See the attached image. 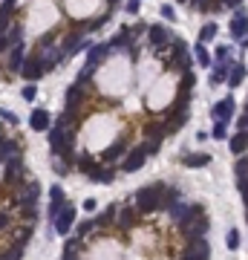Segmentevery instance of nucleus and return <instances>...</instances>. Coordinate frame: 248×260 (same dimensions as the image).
Wrapping results in <instances>:
<instances>
[{
    "label": "nucleus",
    "mask_w": 248,
    "mask_h": 260,
    "mask_svg": "<svg viewBox=\"0 0 248 260\" xmlns=\"http://www.w3.org/2000/svg\"><path fill=\"white\" fill-rule=\"evenodd\" d=\"M239 44H242V47H248V32L242 35V41H239Z\"/></svg>",
    "instance_id": "obj_59"
},
{
    "label": "nucleus",
    "mask_w": 248,
    "mask_h": 260,
    "mask_svg": "<svg viewBox=\"0 0 248 260\" xmlns=\"http://www.w3.org/2000/svg\"><path fill=\"white\" fill-rule=\"evenodd\" d=\"M136 214L139 211H133V208H121V211H118V225H121V228L136 225Z\"/></svg>",
    "instance_id": "obj_28"
},
{
    "label": "nucleus",
    "mask_w": 248,
    "mask_h": 260,
    "mask_svg": "<svg viewBox=\"0 0 248 260\" xmlns=\"http://www.w3.org/2000/svg\"><path fill=\"white\" fill-rule=\"evenodd\" d=\"M78 168H81L84 174H90V171H93V159H90V156H78Z\"/></svg>",
    "instance_id": "obj_44"
},
{
    "label": "nucleus",
    "mask_w": 248,
    "mask_h": 260,
    "mask_svg": "<svg viewBox=\"0 0 248 260\" xmlns=\"http://www.w3.org/2000/svg\"><path fill=\"white\" fill-rule=\"evenodd\" d=\"M38 197H41V182H38V179H32V182H26L24 188L18 191L15 202H18V205H35Z\"/></svg>",
    "instance_id": "obj_5"
},
{
    "label": "nucleus",
    "mask_w": 248,
    "mask_h": 260,
    "mask_svg": "<svg viewBox=\"0 0 248 260\" xmlns=\"http://www.w3.org/2000/svg\"><path fill=\"white\" fill-rule=\"evenodd\" d=\"M61 208H64V202H61V205H58V202H52V205H49V220H52V223H55V217L61 214Z\"/></svg>",
    "instance_id": "obj_48"
},
{
    "label": "nucleus",
    "mask_w": 248,
    "mask_h": 260,
    "mask_svg": "<svg viewBox=\"0 0 248 260\" xmlns=\"http://www.w3.org/2000/svg\"><path fill=\"white\" fill-rule=\"evenodd\" d=\"M225 243H228V248H231V251H236V248H239V231H236V228H231V231H228V237H225Z\"/></svg>",
    "instance_id": "obj_36"
},
{
    "label": "nucleus",
    "mask_w": 248,
    "mask_h": 260,
    "mask_svg": "<svg viewBox=\"0 0 248 260\" xmlns=\"http://www.w3.org/2000/svg\"><path fill=\"white\" fill-rule=\"evenodd\" d=\"M12 15H15V0H3V3H0V35H6Z\"/></svg>",
    "instance_id": "obj_17"
},
{
    "label": "nucleus",
    "mask_w": 248,
    "mask_h": 260,
    "mask_svg": "<svg viewBox=\"0 0 248 260\" xmlns=\"http://www.w3.org/2000/svg\"><path fill=\"white\" fill-rule=\"evenodd\" d=\"M64 260H67V257H64Z\"/></svg>",
    "instance_id": "obj_64"
},
{
    "label": "nucleus",
    "mask_w": 248,
    "mask_h": 260,
    "mask_svg": "<svg viewBox=\"0 0 248 260\" xmlns=\"http://www.w3.org/2000/svg\"><path fill=\"white\" fill-rule=\"evenodd\" d=\"M29 127H32V130H38V133L49 130V113L44 110V107L32 110V116H29Z\"/></svg>",
    "instance_id": "obj_13"
},
{
    "label": "nucleus",
    "mask_w": 248,
    "mask_h": 260,
    "mask_svg": "<svg viewBox=\"0 0 248 260\" xmlns=\"http://www.w3.org/2000/svg\"><path fill=\"white\" fill-rule=\"evenodd\" d=\"M245 110H248V101H245Z\"/></svg>",
    "instance_id": "obj_62"
},
{
    "label": "nucleus",
    "mask_w": 248,
    "mask_h": 260,
    "mask_svg": "<svg viewBox=\"0 0 248 260\" xmlns=\"http://www.w3.org/2000/svg\"><path fill=\"white\" fill-rule=\"evenodd\" d=\"M219 6H242V0H216Z\"/></svg>",
    "instance_id": "obj_56"
},
{
    "label": "nucleus",
    "mask_w": 248,
    "mask_h": 260,
    "mask_svg": "<svg viewBox=\"0 0 248 260\" xmlns=\"http://www.w3.org/2000/svg\"><path fill=\"white\" fill-rule=\"evenodd\" d=\"M147 38H150V44H153L156 49H165L167 44H170V32H167L165 26L153 24L150 29H147Z\"/></svg>",
    "instance_id": "obj_10"
},
{
    "label": "nucleus",
    "mask_w": 248,
    "mask_h": 260,
    "mask_svg": "<svg viewBox=\"0 0 248 260\" xmlns=\"http://www.w3.org/2000/svg\"><path fill=\"white\" fill-rule=\"evenodd\" d=\"M49 197H52V202H64V188H61V185H52V188H49Z\"/></svg>",
    "instance_id": "obj_42"
},
{
    "label": "nucleus",
    "mask_w": 248,
    "mask_h": 260,
    "mask_svg": "<svg viewBox=\"0 0 248 260\" xmlns=\"http://www.w3.org/2000/svg\"><path fill=\"white\" fill-rule=\"evenodd\" d=\"M21 208H24V211H21V217L35 223V217H38V208H35V205H21Z\"/></svg>",
    "instance_id": "obj_41"
},
{
    "label": "nucleus",
    "mask_w": 248,
    "mask_h": 260,
    "mask_svg": "<svg viewBox=\"0 0 248 260\" xmlns=\"http://www.w3.org/2000/svg\"><path fill=\"white\" fill-rule=\"evenodd\" d=\"M193 52H196V64H199V67H211V52H208V49H205V44H196V49H193Z\"/></svg>",
    "instance_id": "obj_29"
},
{
    "label": "nucleus",
    "mask_w": 248,
    "mask_h": 260,
    "mask_svg": "<svg viewBox=\"0 0 248 260\" xmlns=\"http://www.w3.org/2000/svg\"><path fill=\"white\" fill-rule=\"evenodd\" d=\"M228 55H231L228 47H216V61H228Z\"/></svg>",
    "instance_id": "obj_50"
},
{
    "label": "nucleus",
    "mask_w": 248,
    "mask_h": 260,
    "mask_svg": "<svg viewBox=\"0 0 248 260\" xmlns=\"http://www.w3.org/2000/svg\"><path fill=\"white\" fill-rule=\"evenodd\" d=\"M0 121H9V124H18V116H15L12 110H6V107H0Z\"/></svg>",
    "instance_id": "obj_43"
},
{
    "label": "nucleus",
    "mask_w": 248,
    "mask_h": 260,
    "mask_svg": "<svg viewBox=\"0 0 248 260\" xmlns=\"http://www.w3.org/2000/svg\"><path fill=\"white\" fill-rule=\"evenodd\" d=\"M239 130H248V110H245V116L239 118Z\"/></svg>",
    "instance_id": "obj_57"
},
{
    "label": "nucleus",
    "mask_w": 248,
    "mask_h": 260,
    "mask_svg": "<svg viewBox=\"0 0 248 260\" xmlns=\"http://www.w3.org/2000/svg\"><path fill=\"white\" fill-rule=\"evenodd\" d=\"M245 32H248V15L239 9V12L231 18V35H234V41H242Z\"/></svg>",
    "instance_id": "obj_12"
},
{
    "label": "nucleus",
    "mask_w": 248,
    "mask_h": 260,
    "mask_svg": "<svg viewBox=\"0 0 248 260\" xmlns=\"http://www.w3.org/2000/svg\"><path fill=\"white\" fill-rule=\"evenodd\" d=\"M231 151H234L236 156H239V154H245V151H248V130H239L234 139H231Z\"/></svg>",
    "instance_id": "obj_24"
},
{
    "label": "nucleus",
    "mask_w": 248,
    "mask_h": 260,
    "mask_svg": "<svg viewBox=\"0 0 248 260\" xmlns=\"http://www.w3.org/2000/svg\"><path fill=\"white\" fill-rule=\"evenodd\" d=\"M182 165L205 168V165H211V156H208V154H185V156H182Z\"/></svg>",
    "instance_id": "obj_19"
},
{
    "label": "nucleus",
    "mask_w": 248,
    "mask_h": 260,
    "mask_svg": "<svg viewBox=\"0 0 248 260\" xmlns=\"http://www.w3.org/2000/svg\"><path fill=\"white\" fill-rule=\"evenodd\" d=\"M193 81H196V75H193L190 70H185V81H182V90H188V93H190V87H193Z\"/></svg>",
    "instance_id": "obj_46"
},
{
    "label": "nucleus",
    "mask_w": 248,
    "mask_h": 260,
    "mask_svg": "<svg viewBox=\"0 0 248 260\" xmlns=\"http://www.w3.org/2000/svg\"><path fill=\"white\" fill-rule=\"evenodd\" d=\"M9 49H12L9 38H6V35H0V55H3V52H9Z\"/></svg>",
    "instance_id": "obj_53"
},
{
    "label": "nucleus",
    "mask_w": 248,
    "mask_h": 260,
    "mask_svg": "<svg viewBox=\"0 0 248 260\" xmlns=\"http://www.w3.org/2000/svg\"><path fill=\"white\" fill-rule=\"evenodd\" d=\"M162 15H165V18H167V21H170V24L176 21V12L170 9V3H165V6H162Z\"/></svg>",
    "instance_id": "obj_49"
},
{
    "label": "nucleus",
    "mask_w": 248,
    "mask_h": 260,
    "mask_svg": "<svg viewBox=\"0 0 248 260\" xmlns=\"http://www.w3.org/2000/svg\"><path fill=\"white\" fill-rule=\"evenodd\" d=\"M3 179H6V182H18V179H24V162H6Z\"/></svg>",
    "instance_id": "obj_21"
},
{
    "label": "nucleus",
    "mask_w": 248,
    "mask_h": 260,
    "mask_svg": "<svg viewBox=\"0 0 248 260\" xmlns=\"http://www.w3.org/2000/svg\"><path fill=\"white\" fill-rule=\"evenodd\" d=\"M144 159H147V148H144V145L130 148V154L124 156V162H121V171H124V174H136V171L144 165Z\"/></svg>",
    "instance_id": "obj_4"
},
{
    "label": "nucleus",
    "mask_w": 248,
    "mask_h": 260,
    "mask_svg": "<svg viewBox=\"0 0 248 260\" xmlns=\"http://www.w3.org/2000/svg\"><path fill=\"white\" fill-rule=\"evenodd\" d=\"M21 95H24V101H35L38 87H35V84H26V87H24V93H21Z\"/></svg>",
    "instance_id": "obj_40"
},
{
    "label": "nucleus",
    "mask_w": 248,
    "mask_h": 260,
    "mask_svg": "<svg viewBox=\"0 0 248 260\" xmlns=\"http://www.w3.org/2000/svg\"><path fill=\"white\" fill-rule=\"evenodd\" d=\"M211 136H213V139H225V121H216V124H213Z\"/></svg>",
    "instance_id": "obj_45"
},
{
    "label": "nucleus",
    "mask_w": 248,
    "mask_h": 260,
    "mask_svg": "<svg viewBox=\"0 0 248 260\" xmlns=\"http://www.w3.org/2000/svg\"><path fill=\"white\" fill-rule=\"evenodd\" d=\"M173 67L176 70H190V55H188V47L182 41H173Z\"/></svg>",
    "instance_id": "obj_11"
},
{
    "label": "nucleus",
    "mask_w": 248,
    "mask_h": 260,
    "mask_svg": "<svg viewBox=\"0 0 248 260\" xmlns=\"http://www.w3.org/2000/svg\"><path fill=\"white\" fill-rule=\"evenodd\" d=\"M179 228H182V234L193 240V237H205L208 231V217L202 211V205H188V214L179 220Z\"/></svg>",
    "instance_id": "obj_1"
},
{
    "label": "nucleus",
    "mask_w": 248,
    "mask_h": 260,
    "mask_svg": "<svg viewBox=\"0 0 248 260\" xmlns=\"http://www.w3.org/2000/svg\"><path fill=\"white\" fill-rule=\"evenodd\" d=\"M216 32H219V29H216V24H205V26H202V32H199V41H202V44H208V41H213V38H216Z\"/></svg>",
    "instance_id": "obj_31"
},
{
    "label": "nucleus",
    "mask_w": 248,
    "mask_h": 260,
    "mask_svg": "<svg viewBox=\"0 0 248 260\" xmlns=\"http://www.w3.org/2000/svg\"><path fill=\"white\" fill-rule=\"evenodd\" d=\"M6 257H9V260H21V257H24V243H15V246L6 251Z\"/></svg>",
    "instance_id": "obj_38"
},
{
    "label": "nucleus",
    "mask_w": 248,
    "mask_h": 260,
    "mask_svg": "<svg viewBox=\"0 0 248 260\" xmlns=\"http://www.w3.org/2000/svg\"><path fill=\"white\" fill-rule=\"evenodd\" d=\"M228 72H231V67H228V61H219V64L213 67V72H211V87H216V84L228 81Z\"/></svg>",
    "instance_id": "obj_23"
},
{
    "label": "nucleus",
    "mask_w": 248,
    "mask_h": 260,
    "mask_svg": "<svg viewBox=\"0 0 248 260\" xmlns=\"http://www.w3.org/2000/svg\"><path fill=\"white\" fill-rule=\"evenodd\" d=\"M116 211H118V205H110L104 214H98V217H95L93 223H95V225H107L110 220H113V214H116Z\"/></svg>",
    "instance_id": "obj_34"
},
{
    "label": "nucleus",
    "mask_w": 248,
    "mask_h": 260,
    "mask_svg": "<svg viewBox=\"0 0 248 260\" xmlns=\"http://www.w3.org/2000/svg\"><path fill=\"white\" fill-rule=\"evenodd\" d=\"M93 225H95V223H90V220H87V223H81V225H78V240H81V237L87 234L90 228H93Z\"/></svg>",
    "instance_id": "obj_54"
},
{
    "label": "nucleus",
    "mask_w": 248,
    "mask_h": 260,
    "mask_svg": "<svg viewBox=\"0 0 248 260\" xmlns=\"http://www.w3.org/2000/svg\"><path fill=\"white\" fill-rule=\"evenodd\" d=\"M44 72H47V70H44V64L38 61V55H29V58L24 61V67H21V75H24L29 84H35Z\"/></svg>",
    "instance_id": "obj_6"
},
{
    "label": "nucleus",
    "mask_w": 248,
    "mask_h": 260,
    "mask_svg": "<svg viewBox=\"0 0 248 260\" xmlns=\"http://www.w3.org/2000/svg\"><path fill=\"white\" fill-rule=\"evenodd\" d=\"M179 3H185V0H179Z\"/></svg>",
    "instance_id": "obj_63"
},
{
    "label": "nucleus",
    "mask_w": 248,
    "mask_h": 260,
    "mask_svg": "<svg viewBox=\"0 0 248 260\" xmlns=\"http://www.w3.org/2000/svg\"><path fill=\"white\" fill-rule=\"evenodd\" d=\"M231 116H234V98H231V95L222 98V101H216V104L211 107V118H213V121H228Z\"/></svg>",
    "instance_id": "obj_8"
},
{
    "label": "nucleus",
    "mask_w": 248,
    "mask_h": 260,
    "mask_svg": "<svg viewBox=\"0 0 248 260\" xmlns=\"http://www.w3.org/2000/svg\"><path fill=\"white\" fill-rule=\"evenodd\" d=\"M190 6H193V9H199V12H211L213 0H190Z\"/></svg>",
    "instance_id": "obj_39"
},
{
    "label": "nucleus",
    "mask_w": 248,
    "mask_h": 260,
    "mask_svg": "<svg viewBox=\"0 0 248 260\" xmlns=\"http://www.w3.org/2000/svg\"><path fill=\"white\" fill-rule=\"evenodd\" d=\"M107 55H110V44H95V47H90V55H87L84 72L78 75V84H87V81H90V75L98 70V64H101Z\"/></svg>",
    "instance_id": "obj_3"
},
{
    "label": "nucleus",
    "mask_w": 248,
    "mask_h": 260,
    "mask_svg": "<svg viewBox=\"0 0 248 260\" xmlns=\"http://www.w3.org/2000/svg\"><path fill=\"white\" fill-rule=\"evenodd\" d=\"M245 75H248L245 64H234L231 72H228V87H239V84L245 81Z\"/></svg>",
    "instance_id": "obj_22"
},
{
    "label": "nucleus",
    "mask_w": 248,
    "mask_h": 260,
    "mask_svg": "<svg viewBox=\"0 0 248 260\" xmlns=\"http://www.w3.org/2000/svg\"><path fill=\"white\" fill-rule=\"evenodd\" d=\"M84 47H87V41H84V38H78V32H75V35H72L67 44H64V49H61V58L67 61L72 52H75V49H84Z\"/></svg>",
    "instance_id": "obj_20"
},
{
    "label": "nucleus",
    "mask_w": 248,
    "mask_h": 260,
    "mask_svg": "<svg viewBox=\"0 0 248 260\" xmlns=\"http://www.w3.org/2000/svg\"><path fill=\"white\" fill-rule=\"evenodd\" d=\"M165 133H167L165 121H150V124L144 127V136H147V139H153V142H162V139H165Z\"/></svg>",
    "instance_id": "obj_18"
},
{
    "label": "nucleus",
    "mask_w": 248,
    "mask_h": 260,
    "mask_svg": "<svg viewBox=\"0 0 248 260\" xmlns=\"http://www.w3.org/2000/svg\"><path fill=\"white\" fill-rule=\"evenodd\" d=\"M81 101H84V84H72L67 90V110L75 113V107H81Z\"/></svg>",
    "instance_id": "obj_16"
},
{
    "label": "nucleus",
    "mask_w": 248,
    "mask_h": 260,
    "mask_svg": "<svg viewBox=\"0 0 248 260\" xmlns=\"http://www.w3.org/2000/svg\"><path fill=\"white\" fill-rule=\"evenodd\" d=\"M72 220H75V208H72L70 202H64V208H61V214L55 217V231L58 234H70V228H72Z\"/></svg>",
    "instance_id": "obj_7"
},
{
    "label": "nucleus",
    "mask_w": 248,
    "mask_h": 260,
    "mask_svg": "<svg viewBox=\"0 0 248 260\" xmlns=\"http://www.w3.org/2000/svg\"><path fill=\"white\" fill-rule=\"evenodd\" d=\"M234 177H236V179H245V177H248V159H236Z\"/></svg>",
    "instance_id": "obj_35"
},
{
    "label": "nucleus",
    "mask_w": 248,
    "mask_h": 260,
    "mask_svg": "<svg viewBox=\"0 0 248 260\" xmlns=\"http://www.w3.org/2000/svg\"><path fill=\"white\" fill-rule=\"evenodd\" d=\"M167 214H170V217H173V220H176V223H179V220H182V217H185V214H188V205H182V202H173V205H170V208H167Z\"/></svg>",
    "instance_id": "obj_32"
},
{
    "label": "nucleus",
    "mask_w": 248,
    "mask_h": 260,
    "mask_svg": "<svg viewBox=\"0 0 248 260\" xmlns=\"http://www.w3.org/2000/svg\"><path fill=\"white\" fill-rule=\"evenodd\" d=\"M52 171H55L58 177H67V174H70V162H67L64 156H52Z\"/></svg>",
    "instance_id": "obj_30"
},
{
    "label": "nucleus",
    "mask_w": 248,
    "mask_h": 260,
    "mask_svg": "<svg viewBox=\"0 0 248 260\" xmlns=\"http://www.w3.org/2000/svg\"><path fill=\"white\" fill-rule=\"evenodd\" d=\"M139 9H142V0H127V12L130 15H136Z\"/></svg>",
    "instance_id": "obj_51"
},
{
    "label": "nucleus",
    "mask_w": 248,
    "mask_h": 260,
    "mask_svg": "<svg viewBox=\"0 0 248 260\" xmlns=\"http://www.w3.org/2000/svg\"><path fill=\"white\" fill-rule=\"evenodd\" d=\"M95 208H98V202H95V200H84V211H90V214H93Z\"/></svg>",
    "instance_id": "obj_55"
},
{
    "label": "nucleus",
    "mask_w": 248,
    "mask_h": 260,
    "mask_svg": "<svg viewBox=\"0 0 248 260\" xmlns=\"http://www.w3.org/2000/svg\"><path fill=\"white\" fill-rule=\"evenodd\" d=\"M144 148H147V156L159 154V142H153V139H150V142H144Z\"/></svg>",
    "instance_id": "obj_52"
},
{
    "label": "nucleus",
    "mask_w": 248,
    "mask_h": 260,
    "mask_svg": "<svg viewBox=\"0 0 248 260\" xmlns=\"http://www.w3.org/2000/svg\"><path fill=\"white\" fill-rule=\"evenodd\" d=\"M130 38H133V29H127V26H124V29H121V32H118V35L113 38V41H110V49H121V47H127V44H130Z\"/></svg>",
    "instance_id": "obj_27"
},
{
    "label": "nucleus",
    "mask_w": 248,
    "mask_h": 260,
    "mask_svg": "<svg viewBox=\"0 0 248 260\" xmlns=\"http://www.w3.org/2000/svg\"><path fill=\"white\" fill-rule=\"evenodd\" d=\"M24 159V148L18 142H0V162H21Z\"/></svg>",
    "instance_id": "obj_9"
},
{
    "label": "nucleus",
    "mask_w": 248,
    "mask_h": 260,
    "mask_svg": "<svg viewBox=\"0 0 248 260\" xmlns=\"http://www.w3.org/2000/svg\"><path fill=\"white\" fill-rule=\"evenodd\" d=\"M124 151H127V148H124V142H121V139H118V142H113L110 145V148H107L104 151V156H101V159H104V162H116L118 156L124 154Z\"/></svg>",
    "instance_id": "obj_25"
},
{
    "label": "nucleus",
    "mask_w": 248,
    "mask_h": 260,
    "mask_svg": "<svg viewBox=\"0 0 248 260\" xmlns=\"http://www.w3.org/2000/svg\"><path fill=\"white\" fill-rule=\"evenodd\" d=\"M0 142H3V127H0Z\"/></svg>",
    "instance_id": "obj_61"
},
{
    "label": "nucleus",
    "mask_w": 248,
    "mask_h": 260,
    "mask_svg": "<svg viewBox=\"0 0 248 260\" xmlns=\"http://www.w3.org/2000/svg\"><path fill=\"white\" fill-rule=\"evenodd\" d=\"M6 38H9V44H21L24 41V26H12V29H6Z\"/></svg>",
    "instance_id": "obj_33"
},
{
    "label": "nucleus",
    "mask_w": 248,
    "mask_h": 260,
    "mask_svg": "<svg viewBox=\"0 0 248 260\" xmlns=\"http://www.w3.org/2000/svg\"><path fill=\"white\" fill-rule=\"evenodd\" d=\"M24 44H15L12 49H9V72H21V67H24Z\"/></svg>",
    "instance_id": "obj_15"
},
{
    "label": "nucleus",
    "mask_w": 248,
    "mask_h": 260,
    "mask_svg": "<svg viewBox=\"0 0 248 260\" xmlns=\"http://www.w3.org/2000/svg\"><path fill=\"white\" fill-rule=\"evenodd\" d=\"M116 3H118V0H110V6H116Z\"/></svg>",
    "instance_id": "obj_60"
},
{
    "label": "nucleus",
    "mask_w": 248,
    "mask_h": 260,
    "mask_svg": "<svg viewBox=\"0 0 248 260\" xmlns=\"http://www.w3.org/2000/svg\"><path fill=\"white\" fill-rule=\"evenodd\" d=\"M90 179H93V182H113V179H116V174H113L110 168H95L93 165V171H90Z\"/></svg>",
    "instance_id": "obj_26"
},
{
    "label": "nucleus",
    "mask_w": 248,
    "mask_h": 260,
    "mask_svg": "<svg viewBox=\"0 0 248 260\" xmlns=\"http://www.w3.org/2000/svg\"><path fill=\"white\" fill-rule=\"evenodd\" d=\"M75 254H78V237H75V240H70V243H67V248H64V257H67V260H75Z\"/></svg>",
    "instance_id": "obj_37"
},
{
    "label": "nucleus",
    "mask_w": 248,
    "mask_h": 260,
    "mask_svg": "<svg viewBox=\"0 0 248 260\" xmlns=\"http://www.w3.org/2000/svg\"><path fill=\"white\" fill-rule=\"evenodd\" d=\"M182 260H202V257H193V254H188V251H185V257Z\"/></svg>",
    "instance_id": "obj_58"
},
{
    "label": "nucleus",
    "mask_w": 248,
    "mask_h": 260,
    "mask_svg": "<svg viewBox=\"0 0 248 260\" xmlns=\"http://www.w3.org/2000/svg\"><path fill=\"white\" fill-rule=\"evenodd\" d=\"M162 194H165V185H162V182L139 188V191H136V211H139V214L159 211V208H162Z\"/></svg>",
    "instance_id": "obj_2"
},
{
    "label": "nucleus",
    "mask_w": 248,
    "mask_h": 260,
    "mask_svg": "<svg viewBox=\"0 0 248 260\" xmlns=\"http://www.w3.org/2000/svg\"><path fill=\"white\" fill-rule=\"evenodd\" d=\"M188 254L202 257V260H211V248H208V243H205L202 237H193V240H188Z\"/></svg>",
    "instance_id": "obj_14"
},
{
    "label": "nucleus",
    "mask_w": 248,
    "mask_h": 260,
    "mask_svg": "<svg viewBox=\"0 0 248 260\" xmlns=\"http://www.w3.org/2000/svg\"><path fill=\"white\" fill-rule=\"evenodd\" d=\"M12 225V217H9V211H0V231H6Z\"/></svg>",
    "instance_id": "obj_47"
}]
</instances>
